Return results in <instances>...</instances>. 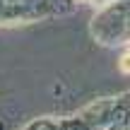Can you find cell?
<instances>
[{"label": "cell", "instance_id": "1", "mask_svg": "<svg viewBox=\"0 0 130 130\" xmlns=\"http://www.w3.org/2000/svg\"><path fill=\"white\" fill-rule=\"evenodd\" d=\"M118 68H121V72L130 75V51H128V53H123V56H121V60H118Z\"/></svg>", "mask_w": 130, "mask_h": 130}]
</instances>
